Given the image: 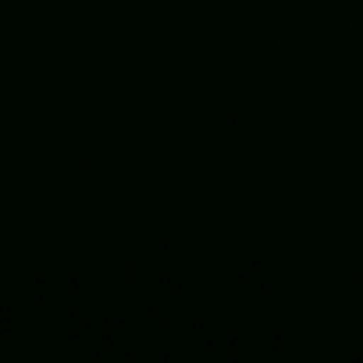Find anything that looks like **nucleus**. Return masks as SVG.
Wrapping results in <instances>:
<instances>
[]
</instances>
